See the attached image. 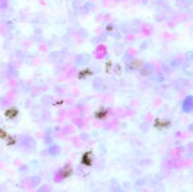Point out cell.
Here are the masks:
<instances>
[{"label": "cell", "mask_w": 193, "mask_h": 192, "mask_svg": "<svg viewBox=\"0 0 193 192\" xmlns=\"http://www.w3.org/2000/svg\"><path fill=\"white\" fill-rule=\"evenodd\" d=\"M184 72L187 75H193V59L185 62L184 66Z\"/></svg>", "instance_id": "cell-1"}]
</instances>
